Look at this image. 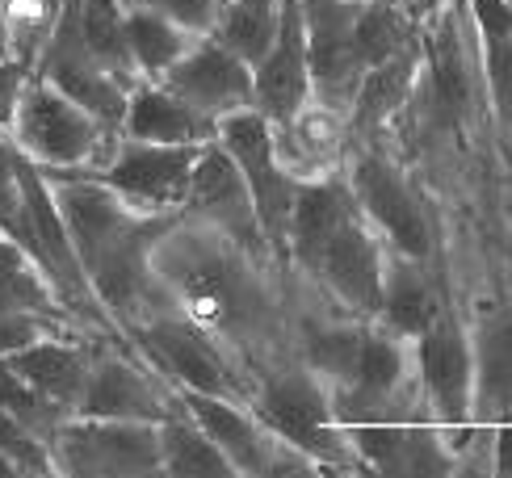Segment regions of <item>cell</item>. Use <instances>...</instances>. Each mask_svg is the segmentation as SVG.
<instances>
[{"label":"cell","instance_id":"38","mask_svg":"<svg viewBox=\"0 0 512 478\" xmlns=\"http://www.w3.org/2000/svg\"><path fill=\"white\" fill-rule=\"evenodd\" d=\"M492 474L512 478V420L496 424V445H492Z\"/></svg>","mask_w":512,"mask_h":478},{"label":"cell","instance_id":"36","mask_svg":"<svg viewBox=\"0 0 512 478\" xmlns=\"http://www.w3.org/2000/svg\"><path fill=\"white\" fill-rule=\"evenodd\" d=\"M34 76V59L30 55H9L0 59V135H9L13 122H17V105H21V93Z\"/></svg>","mask_w":512,"mask_h":478},{"label":"cell","instance_id":"15","mask_svg":"<svg viewBox=\"0 0 512 478\" xmlns=\"http://www.w3.org/2000/svg\"><path fill=\"white\" fill-rule=\"evenodd\" d=\"M311 101V68H307V34L298 0H282V21L269 51L252 68V110L273 130L298 126Z\"/></svg>","mask_w":512,"mask_h":478},{"label":"cell","instance_id":"6","mask_svg":"<svg viewBox=\"0 0 512 478\" xmlns=\"http://www.w3.org/2000/svg\"><path fill=\"white\" fill-rule=\"evenodd\" d=\"M34 76L55 84V89L63 97H72L76 105H84L105 130H114V135L122 130L126 97H131L135 84L122 80L118 72H110L93 55V47L84 42V30H80L76 0H59L51 30L42 34L38 51H34Z\"/></svg>","mask_w":512,"mask_h":478},{"label":"cell","instance_id":"32","mask_svg":"<svg viewBox=\"0 0 512 478\" xmlns=\"http://www.w3.org/2000/svg\"><path fill=\"white\" fill-rule=\"evenodd\" d=\"M361 336H366V323H328V328H311L303 336V365L315 369L328 386H349L357 374Z\"/></svg>","mask_w":512,"mask_h":478},{"label":"cell","instance_id":"13","mask_svg":"<svg viewBox=\"0 0 512 478\" xmlns=\"http://www.w3.org/2000/svg\"><path fill=\"white\" fill-rule=\"evenodd\" d=\"M349 189L357 198V210L366 214V223L378 231V239H387L395 248V256L424 260V265H429V256H433L429 210H424L412 181L403 177L391 160L374 156V151L357 156Z\"/></svg>","mask_w":512,"mask_h":478},{"label":"cell","instance_id":"4","mask_svg":"<svg viewBox=\"0 0 512 478\" xmlns=\"http://www.w3.org/2000/svg\"><path fill=\"white\" fill-rule=\"evenodd\" d=\"M131 340L173 390H198V395H223L240 403H248L252 395L240 369L231 365L227 349L219 344V336L202 328L198 319H189L185 311L135 319Z\"/></svg>","mask_w":512,"mask_h":478},{"label":"cell","instance_id":"10","mask_svg":"<svg viewBox=\"0 0 512 478\" xmlns=\"http://www.w3.org/2000/svg\"><path fill=\"white\" fill-rule=\"evenodd\" d=\"M198 151L202 147H164V143H139L118 135L97 164L72 168V172L101 181L105 189H114L118 198H126L139 210L168 214V210H185Z\"/></svg>","mask_w":512,"mask_h":478},{"label":"cell","instance_id":"24","mask_svg":"<svg viewBox=\"0 0 512 478\" xmlns=\"http://www.w3.org/2000/svg\"><path fill=\"white\" fill-rule=\"evenodd\" d=\"M475 357V420H512V307L483 315L471 336Z\"/></svg>","mask_w":512,"mask_h":478},{"label":"cell","instance_id":"40","mask_svg":"<svg viewBox=\"0 0 512 478\" xmlns=\"http://www.w3.org/2000/svg\"><path fill=\"white\" fill-rule=\"evenodd\" d=\"M412 5H420V13H429V9H437V0H412Z\"/></svg>","mask_w":512,"mask_h":478},{"label":"cell","instance_id":"37","mask_svg":"<svg viewBox=\"0 0 512 478\" xmlns=\"http://www.w3.org/2000/svg\"><path fill=\"white\" fill-rule=\"evenodd\" d=\"M47 332H68V328H59V323L42 319V315H26V311H5V307H0V357L17 353L21 344H30V340L47 336Z\"/></svg>","mask_w":512,"mask_h":478},{"label":"cell","instance_id":"39","mask_svg":"<svg viewBox=\"0 0 512 478\" xmlns=\"http://www.w3.org/2000/svg\"><path fill=\"white\" fill-rule=\"evenodd\" d=\"M17 55V34H13V9L9 0H0V59Z\"/></svg>","mask_w":512,"mask_h":478},{"label":"cell","instance_id":"1","mask_svg":"<svg viewBox=\"0 0 512 478\" xmlns=\"http://www.w3.org/2000/svg\"><path fill=\"white\" fill-rule=\"evenodd\" d=\"M42 172L51 181L59 219L68 227L93 298L105 307V315H122L135 323L147 311V286L156 281L152 248L168 231V219L131 206L114 189H105L93 177H80V172Z\"/></svg>","mask_w":512,"mask_h":478},{"label":"cell","instance_id":"2","mask_svg":"<svg viewBox=\"0 0 512 478\" xmlns=\"http://www.w3.org/2000/svg\"><path fill=\"white\" fill-rule=\"evenodd\" d=\"M248 407L261 416L277 437L290 441L294 449H303L311 462L328 470H361L357 449L349 441V432L336 424L332 411V386L307 365L282 369V374L265 378L256 386V395H248Z\"/></svg>","mask_w":512,"mask_h":478},{"label":"cell","instance_id":"9","mask_svg":"<svg viewBox=\"0 0 512 478\" xmlns=\"http://www.w3.org/2000/svg\"><path fill=\"white\" fill-rule=\"evenodd\" d=\"M55 474L72 478H143L160 474V428L147 420L68 416L51 437Z\"/></svg>","mask_w":512,"mask_h":478},{"label":"cell","instance_id":"31","mask_svg":"<svg viewBox=\"0 0 512 478\" xmlns=\"http://www.w3.org/2000/svg\"><path fill=\"white\" fill-rule=\"evenodd\" d=\"M420 34H416V21L403 5H391V0H361V13H357V55H361V68H374V63L391 59L395 51L412 47Z\"/></svg>","mask_w":512,"mask_h":478},{"label":"cell","instance_id":"26","mask_svg":"<svg viewBox=\"0 0 512 478\" xmlns=\"http://www.w3.org/2000/svg\"><path fill=\"white\" fill-rule=\"evenodd\" d=\"M160 428V474L173 478H236V466L227 462V453L210 441V432L189 416L185 403L173 390V407L164 411Z\"/></svg>","mask_w":512,"mask_h":478},{"label":"cell","instance_id":"7","mask_svg":"<svg viewBox=\"0 0 512 478\" xmlns=\"http://www.w3.org/2000/svg\"><path fill=\"white\" fill-rule=\"evenodd\" d=\"M298 265H303L315 281L353 307L361 319H378L382 307V244H378V231L366 223V214L357 206L349 214H340L336 223H328L315 239H307L303 248L290 252Z\"/></svg>","mask_w":512,"mask_h":478},{"label":"cell","instance_id":"20","mask_svg":"<svg viewBox=\"0 0 512 478\" xmlns=\"http://www.w3.org/2000/svg\"><path fill=\"white\" fill-rule=\"evenodd\" d=\"M118 135L139 143H164V147H202L219 139V122L198 114L177 93H168L160 80H139L126 97V114Z\"/></svg>","mask_w":512,"mask_h":478},{"label":"cell","instance_id":"12","mask_svg":"<svg viewBox=\"0 0 512 478\" xmlns=\"http://www.w3.org/2000/svg\"><path fill=\"white\" fill-rule=\"evenodd\" d=\"M416 361V386L429 407L433 424L441 428H466L475 420V357H471V332L462 319L441 307V315L412 340Z\"/></svg>","mask_w":512,"mask_h":478},{"label":"cell","instance_id":"25","mask_svg":"<svg viewBox=\"0 0 512 478\" xmlns=\"http://www.w3.org/2000/svg\"><path fill=\"white\" fill-rule=\"evenodd\" d=\"M441 307L445 302L433 286V277L424 273V260L395 256L382 265V307L374 323L391 328L403 340H416L441 315Z\"/></svg>","mask_w":512,"mask_h":478},{"label":"cell","instance_id":"27","mask_svg":"<svg viewBox=\"0 0 512 478\" xmlns=\"http://www.w3.org/2000/svg\"><path fill=\"white\" fill-rule=\"evenodd\" d=\"M0 307L5 311H26V315H42L68 328L76 319V307L55 290V281L38 269V260L0 231Z\"/></svg>","mask_w":512,"mask_h":478},{"label":"cell","instance_id":"18","mask_svg":"<svg viewBox=\"0 0 512 478\" xmlns=\"http://www.w3.org/2000/svg\"><path fill=\"white\" fill-rule=\"evenodd\" d=\"M349 441L366 474H403V478H445L458 474V453L445 445L441 424L420 420H378L349 424Z\"/></svg>","mask_w":512,"mask_h":478},{"label":"cell","instance_id":"14","mask_svg":"<svg viewBox=\"0 0 512 478\" xmlns=\"http://www.w3.org/2000/svg\"><path fill=\"white\" fill-rule=\"evenodd\" d=\"M185 210L198 214L206 227H215L227 244H236L240 252H269L261 219H256V206H252V193H248V181L219 139L202 143V151H198Z\"/></svg>","mask_w":512,"mask_h":478},{"label":"cell","instance_id":"22","mask_svg":"<svg viewBox=\"0 0 512 478\" xmlns=\"http://www.w3.org/2000/svg\"><path fill=\"white\" fill-rule=\"evenodd\" d=\"M424 42V84L433 93V110L441 126H458L475 105V72L466 63V47L458 34L454 9H441L433 30L420 38Z\"/></svg>","mask_w":512,"mask_h":478},{"label":"cell","instance_id":"21","mask_svg":"<svg viewBox=\"0 0 512 478\" xmlns=\"http://www.w3.org/2000/svg\"><path fill=\"white\" fill-rule=\"evenodd\" d=\"M13 374L34 386L38 395H47L51 403H59L63 411H76V399L84 390V374H89V361H93V349L89 344L72 340L68 332H47L30 344H21L17 353L0 357Z\"/></svg>","mask_w":512,"mask_h":478},{"label":"cell","instance_id":"33","mask_svg":"<svg viewBox=\"0 0 512 478\" xmlns=\"http://www.w3.org/2000/svg\"><path fill=\"white\" fill-rule=\"evenodd\" d=\"M0 458H9L21 474H55L51 445L34 437L26 424H17L5 407H0Z\"/></svg>","mask_w":512,"mask_h":478},{"label":"cell","instance_id":"3","mask_svg":"<svg viewBox=\"0 0 512 478\" xmlns=\"http://www.w3.org/2000/svg\"><path fill=\"white\" fill-rule=\"evenodd\" d=\"M156 256L152 269L160 281L173 286V294L181 298V311L189 319H198L210 332H244V323L261 319V298L256 286H248L244 269L231 256H223L219 248H210L206 239H189L181 252H173L164 244V235L156 239Z\"/></svg>","mask_w":512,"mask_h":478},{"label":"cell","instance_id":"35","mask_svg":"<svg viewBox=\"0 0 512 478\" xmlns=\"http://www.w3.org/2000/svg\"><path fill=\"white\" fill-rule=\"evenodd\" d=\"M126 5L156 9V13H164L168 21H177V26L189 30V34H215L227 0H126Z\"/></svg>","mask_w":512,"mask_h":478},{"label":"cell","instance_id":"16","mask_svg":"<svg viewBox=\"0 0 512 478\" xmlns=\"http://www.w3.org/2000/svg\"><path fill=\"white\" fill-rule=\"evenodd\" d=\"M298 9H303L311 89L328 105H349L361 72H366L357 55L361 0H298Z\"/></svg>","mask_w":512,"mask_h":478},{"label":"cell","instance_id":"29","mask_svg":"<svg viewBox=\"0 0 512 478\" xmlns=\"http://www.w3.org/2000/svg\"><path fill=\"white\" fill-rule=\"evenodd\" d=\"M483 38V76L504 122H512V0H466Z\"/></svg>","mask_w":512,"mask_h":478},{"label":"cell","instance_id":"5","mask_svg":"<svg viewBox=\"0 0 512 478\" xmlns=\"http://www.w3.org/2000/svg\"><path fill=\"white\" fill-rule=\"evenodd\" d=\"M9 139H13V147L21 151V156L34 160L38 168L72 172V168L97 164L118 135L105 130L84 105L63 97L55 84L30 76Z\"/></svg>","mask_w":512,"mask_h":478},{"label":"cell","instance_id":"17","mask_svg":"<svg viewBox=\"0 0 512 478\" xmlns=\"http://www.w3.org/2000/svg\"><path fill=\"white\" fill-rule=\"evenodd\" d=\"M168 407H173V386H168L160 374L126 361L114 349H93L89 374H84V390H80L72 416L160 424Z\"/></svg>","mask_w":512,"mask_h":478},{"label":"cell","instance_id":"23","mask_svg":"<svg viewBox=\"0 0 512 478\" xmlns=\"http://www.w3.org/2000/svg\"><path fill=\"white\" fill-rule=\"evenodd\" d=\"M420 68H424V42L416 38L412 47L395 51L391 59L374 63V68L361 72L353 101H349V118L357 130H378L382 122H391L403 105L412 101V93H420Z\"/></svg>","mask_w":512,"mask_h":478},{"label":"cell","instance_id":"30","mask_svg":"<svg viewBox=\"0 0 512 478\" xmlns=\"http://www.w3.org/2000/svg\"><path fill=\"white\" fill-rule=\"evenodd\" d=\"M277 21H282V0H227L215 38L236 51L248 68H256L277 34Z\"/></svg>","mask_w":512,"mask_h":478},{"label":"cell","instance_id":"11","mask_svg":"<svg viewBox=\"0 0 512 478\" xmlns=\"http://www.w3.org/2000/svg\"><path fill=\"white\" fill-rule=\"evenodd\" d=\"M219 143L244 172L269 252L286 256V231H290V206L298 181L282 168V156H277V130L248 105V110L219 118Z\"/></svg>","mask_w":512,"mask_h":478},{"label":"cell","instance_id":"28","mask_svg":"<svg viewBox=\"0 0 512 478\" xmlns=\"http://www.w3.org/2000/svg\"><path fill=\"white\" fill-rule=\"evenodd\" d=\"M198 38L202 34L181 30L177 21H168L156 9L126 5V55H131V68L139 80H160Z\"/></svg>","mask_w":512,"mask_h":478},{"label":"cell","instance_id":"19","mask_svg":"<svg viewBox=\"0 0 512 478\" xmlns=\"http://www.w3.org/2000/svg\"><path fill=\"white\" fill-rule=\"evenodd\" d=\"M160 84L215 122L252 105V68L231 47H223L215 34H202L194 47L160 76Z\"/></svg>","mask_w":512,"mask_h":478},{"label":"cell","instance_id":"34","mask_svg":"<svg viewBox=\"0 0 512 478\" xmlns=\"http://www.w3.org/2000/svg\"><path fill=\"white\" fill-rule=\"evenodd\" d=\"M0 231L26 248V198H21L17 147L9 135H0Z\"/></svg>","mask_w":512,"mask_h":478},{"label":"cell","instance_id":"41","mask_svg":"<svg viewBox=\"0 0 512 478\" xmlns=\"http://www.w3.org/2000/svg\"><path fill=\"white\" fill-rule=\"evenodd\" d=\"M391 5H403V9H412V0H391Z\"/></svg>","mask_w":512,"mask_h":478},{"label":"cell","instance_id":"8","mask_svg":"<svg viewBox=\"0 0 512 478\" xmlns=\"http://www.w3.org/2000/svg\"><path fill=\"white\" fill-rule=\"evenodd\" d=\"M177 399L185 403L189 416L210 432V441L227 453V462L236 466V474H244V478H311V474H324V466L311 462L303 449H294L290 441L277 437L248 403L223 399V395H198V390H177Z\"/></svg>","mask_w":512,"mask_h":478}]
</instances>
